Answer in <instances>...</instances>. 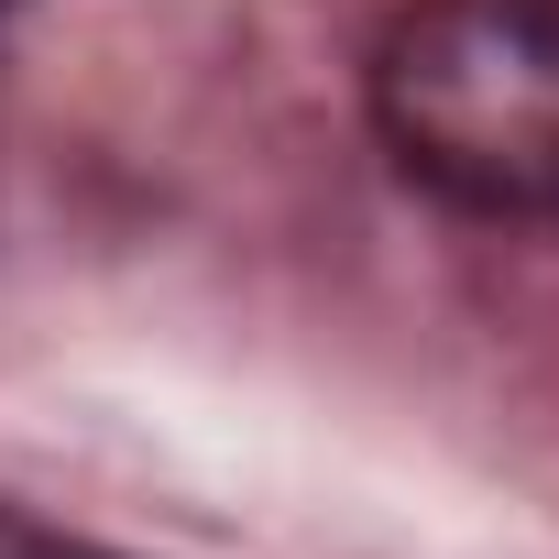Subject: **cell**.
Returning a JSON list of instances; mask_svg holds the SVG:
<instances>
[{
    "mask_svg": "<svg viewBox=\"0 0 559 559\" xmlns=\"http://www.w3.org/2000/svg\"><path fill=\"white\" fill-rule=\"evenodd\" d=\"M384 154L483 219H559V0H406L373 45Z\"/></svg>",
    "mask_w": 559,
    "mask_h": 559,
    "instance_id": "6da1fadb",
    "label": "cell"
},
{
    "mask_svg": "<svg viewBox=\"0 0 559 559\" xmlns=\"http://www.w3.org/2000/svg\"><path fill=\"white\" fill-rule=\"evenodd\" d=\"M0 559H121V548H99V537H78V526H45L34 504L0 493Z\"/></svg>",
    "mask_w": 559,
    "mask_h": 559,
    "instance_id": "7a4b0ae2",
    "label": "cell"
},
{
    "mask_svg": "<svg viewBox=\"0 0 559 559\" xmlns=\"http://www.w3.org/2000/svg\"><path fill=\"white\" fill-rule=\"evenodd\" d=\"M0 12H12V0H0Z\"/></svg>",
    "mask_w": 559,
    "mask_h": 559,
    "instance_id": "3957f363",
    "label": "cell"
}]
</instances>
